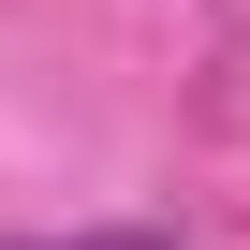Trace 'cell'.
I'll return each mask as SVG.
<instances>
[{"mask_svg": "<svg viewBox=\"0 0 250 250\" xmlns=\"http://www.w3.org/2000/svg\"><path fill=\"white\" fill-rule=\"evenodd\" d=\"M30 250H44V235H30ZM59 250H177V235H147V221H133V235H59Z\"/></svg>", "mask_w": 250, "mask_h": 250, "instance_id": "1", "label": "cell"}]
</instances>
